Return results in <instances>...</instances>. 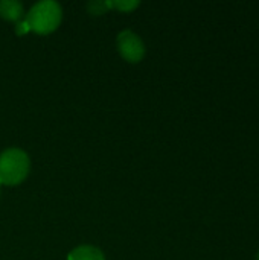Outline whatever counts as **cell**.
I'll list each match as a JSON object with an SVG mask.
<instances>
[{
    "mask_svg": "<svg viewBox=\"0 0 259 260\" xmlns=\"http://www.w3.org/2000/svg\"><path fill=\"white\" fill-rule=\"evenodd\" d=\"M61 18H63L61 6L53 0H43L35 3L29 9L24 23L29 30L46 35L53 32L60 26Z\"/></svg>",
    "mask_w": 259,
    "mask_h": 260,
    "instance_id": "cell-1",
    "label": "cell"
},
{
    "mask_svg": "<svg viewBox=\"0 0 259 260\" xmlns=\"http://www.w3.org/2000/svg\"><path fill=\"white\" fill-rule=\"evenodd\" d=\"M256 260H259V251H258V254H256Z\"/></svg>",
    "mask_w": 259,
    "mask_h": 260,
    "instance_id": "cell-9",
    "label": "cell"
},
{
    "mask_svg": "<svg viewBox=\"0 0 259 260\" xmlns=\"http://www.w3.org/2000/svg\"><path fill=\"white\" fill-rule=\"evenodd\" d=\"M29 29H27V26H26V23L24 21H20L18 24H17V34L18 35H21V34H26Z\"/></svg>",
    "mask_w": 259,
    "mask_h": 260,
    "instance_id": "cell-8",
    "label": "cell"
},
{
    "mask_svg": "<svg viewBox=\"0 0 259 260\" xmlns=\"http://www.w3.org/2000/svg\"><path fill=\"white\" fill-rule=\"evenodd\" d=\"M0 17L17 23L23 17V5L17 0H2L0 2Z\"/></svg>",
    "mask_w": 259,
    "mask_h": 260,
    "instance_id": "cell-4",
    "label": "cell"
},
{
    "mask_svg": "<svg viewBox=\"0 0 259 260\" xmlns=\"http://www.w3.org/2000/svg\"><path fill=\"white\" fill-rule=\"evenodd\" d=\"M118 50L128 62H139L145 55V44L133 30H122L118 35Z\"/></svg>",
    "mask_w": 259,
    "mask_h": 260,
    "instance_id": "cell-3",
    "label": "cell"
},
{
    "mask_svg": "<svg viewBox=\"0 0 259 260\" xmlns=\"http://www.w3.org/2000/svg\"><path fill=\"white\" fill-rule=\"evenodd\" d=\"M110 9H118L121 12H130L139 6V2H131V0H110L108 2Z\"/></svg>",
    "mask_w": 259,
    "mask_h": 260,
    "instance_id": "cell-7",
    "label": "cell"
},
{
    "mask_svg": "<svg viewBox=\"0 0 259 260\" xmlns=\"http://www.w3.org/2000/svg\"><path fill=\"white\" fill-rule=\"evenodd\" d=\"M67 260H105L104 253L92 245H81L70 251Z\"/></svg>",
    "mask_w": 259,
    "mask_h": 260,
    "instance_id": "cell-5",
    "label": "cell"
},
{
    "mask_svg": "<svg viewBox=\"0 0 259 260\" xmlns=\"http://www.w3.org/2000/svg\"><path fill=\"white\" fill-rule=\"evenodd\" d=\"M31 161L24 151L9 148L0 154V184H20L29 174Z\"/></svg>",
    "mask_w": 259,
    "mask_h": 260,
    "instance_id": "cell-2",
    "label": "cell"
},
{
    "mask_svg": "<svg viewBox=\"0 0 259 260\" xmlns=\"http://www.w3.org/2000/svg\"><path fill=\"white\" fill-rule=\"evenodd\" d=\"M85 9L92 15H101L110 9V5H108V2H104V0H92L85 5Z\"/></svg>",
    "mask_w": 259,
    "mask_h": 260,
    "instance_id": "cell-6",
    "label": "cell"
}]
</instances>
